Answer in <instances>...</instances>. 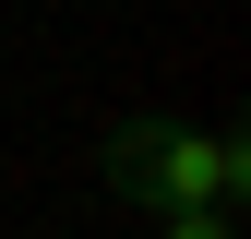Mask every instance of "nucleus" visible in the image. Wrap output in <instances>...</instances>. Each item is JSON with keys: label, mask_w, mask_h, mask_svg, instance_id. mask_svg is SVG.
Masks as SVG:
<instances>
[{"label": "nucleus", "mask_w": 251, "mask_h": 239, "mask_svg": "<svg viewBox=\"0 0 251 239\" xmlns=\"http://www.w3.org/2000/svg\"><path fill=\"white\" fill-rule=\"evenodd\" d=\"M155 239H227V215H168Z\"/></svg>", "instance_id": "nucleus-2"}, {"label": "nucleus", "mask_w": 251, "mask_h": 239, "mask_svg": "<svg viewBox=\"0 0 251 239\" xmlns=\"http://www.w3.org/2000/svg\"><path fill=\"white\" fill-rule=\"evenodd\" d=\"M108 179L144 203L155 227H168V215H227V203L251 191V156H239V132H192V120H132V132L108 143Z\"/></svg>", "instance_id": "nucleus-1"}]
</instances>
